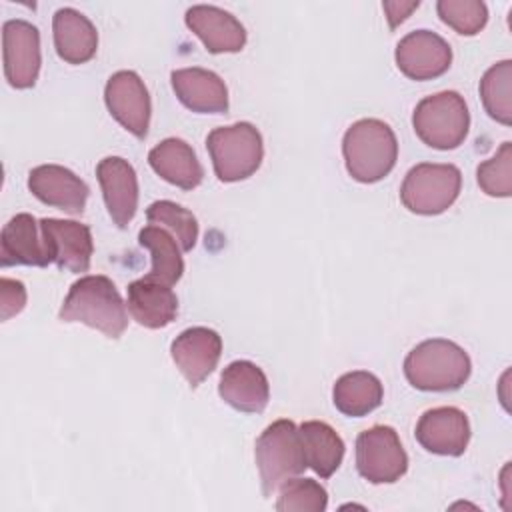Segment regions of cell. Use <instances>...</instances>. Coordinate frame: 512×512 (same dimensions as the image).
I'll list each match as a JSON object with an SVG mask.
<instances>
[{
  "instance_id": "30",
  "label": "cell",
  "mask_w": 512,
  "mask_h": 512,
  "mask_svg": "<svg viewBox=\"0 0 512 512\" xmlns=\"http://www.w3.org/2000/svg\"><path fill=\"white\" fill-rule=\"evenodd\" d=\"M476 180L482 192L492 198L512 194V142H502L492 158L478 164Z\"/></svg>"
},
{
  "instance_id": "25",
  "label": "cell",
  "mask_w": 512,
  "mask_h": 512,
  "mask_svg": "<svg viewBox=\"0 0 512 512\" xmlns=\"http://www.w3.org/2000/svg\"><path fill=\"white\" fill-rule=\"evenodd\" d=\"M384 388L378 376L366 370L342 374L332 388V402L338 412L350 418H362L382 404Z\"/></svg>"
},
{
  "instance_id": "33",
  "label": "cell",
  "mask_w": 512,
  "mask_h": 512,
  "mask_svg": "<svg viewBox=\"0 0 512 512\" xmlns=\"http://www.w3.org/2000/svg\"><path fill=\"white\" fill-rule=\"evenodd\" d=\"M420 6V2H384L382 8L386 12V18H388V24L390 28H396L400 22H404L412 10H416Z\"/></svg>"
},
{
  "instance_id": "29",
  "label": "cell",
  "mask_w": 512,
  "mask_h": 512,
  "mask_svg": "<svg viewBox=\"0 0 512 512\" xmlns=\"http://www.w3.org/2000/svg\"><path fill=\"white\" fill-rule=\"evenodd\" d=\"M278 488V512H324L328 506V492L312 478L292 476Z\"/></svg>"
},
{
  "instance_id": "18",
  "label": "cell",
  "mask_w": 512,
  "mask_h": 512,
  "mask_svg": "<svg viewBox=\"0 0 512 512\" xmlns=\"http://www.w3.org/2000/svg\"><path fill=\"white\" fill-rule=\"evenodd\" d=\"M184 22L210 54L240 52L246 44V28L224 8L212 4H194L186 10Z\"/></svg>"
},
{
  "instance_id": "16",
  "label": "cell",
  "mask_w": 512,
  "mask_h": 512,
  "mask_svg": "<svg viewBox=\"0 0 512 512\" xmlns=\"http://www.w3.org/2000/svg\"><path fill=\"white\" fill-rule=\"evenodd\" d=\"M52 254L40 230V220L28 212L12 216L0 232V266H38L52 264Z\"/></svg>"
},
{
  "instance_id": "24",
  "label": "cell",
  "mask_w": 512,
  "mask_h": 512,
  "mask_svg": "<svg viewBox=\"0 0 512 512\" xmlns=\"http://www.w3.org/2000/svg\"><path fill=\"white\" fill-rule=\"evenodd\" d=\"M306 464L320 476L330 478L344 460V440L322 420H306L298 426Z\"/></svg>"
},
{
  "instance_id": "27",
  "label": "cell",
  "mask_w": 512,
  "mask_h": 512,
  "mask_svg": "<svg viewBox=\"0 0 512 512\" xmlns=\"http://www.w3.org/2000/svg\"><path fill=\"white\" fill-rule=\"evenodd\" d=\"M512 60L492 64L480 80V98L484 110L496 122L512 124Z\"/></svg>"
},
{
  "instance_id": "8",
  "label": "cell",
  "mask_w": 512,
  "mask_h": 512,
  "mask_svg": "<svg viewBox=\"0 0 512 512\" xmlns=\"http://www.w3.org/2000/svg\"><path fill=\"white\" fill-rule=\"evenodd\" d=\"M356 470L370 484H392L406 474L408 454L392 426L376 424L358 434Z\"/></svg>"
},
{
  "instance_id": "7",
  "label": "cell",
  "mask_w": 512,
  "mask_h": 512,
  "mask_svg": "<svg viewBox=\"0 0 512 512\" xmlns=\"http://www.w3.org/2000/svg\"><path fill=\"white\" fill-rule=\"evenodd\" d=\"M460 188L462 172L458 166L420 162L406 172L400 186V200L412 214L436 216L456 202Z\"/></svg>"
},
{
  "instance_id": "26",
  "label": "cell",
  "mask_w": 512,
  "mask_h": 512,
  "mask_svg": "<svg viewBox=\"0 0 512 512\" xmlns=\"http://www.w3.org/2000/svg\"><path fill=\"white\" fill-rule=\"evenodd\" d=\"M138 242L140 246L148 248L152 256V268L146 278L174 286L184 274V260L180 254L182 250L176 238L162 226L148 224L138 232Z\"/></svg>"
},
{
  "instance_id": "9",
  "label": "cell",
  "mask_w": 512,
  "mask_h": 512,
  "mask_svg": "<svg viewBox=\"0 0 512 512\" xmlns=\"http://www.w3.org/2000/svg\"><path fill=\"white\" fill-rule=\"evenodd\" d=\"M4 76L12 88L26 90L38 80L42 52L38 28L22 18L6 20L2 26Z\"/></svg>"
},
{
  "instance_id": "13",
  "label": "cell",
  "mask_w": 512,
  "mask_h": 512,
  "mask_svg": "<svg viewBox=\"0 0 512 512\" xmlns=\"http://www.w3.org/2000/svg\"><path fill=\"white\" fill-rule=\"evenodd\" d=\"M222 354V338L208 326L182 330L170 344V356L192 388L202 384L216 368Z\"/></svg>"
},
{
  "instance_id": "14",
  "label": "cell",
  "mask_w": 512,
  "mask_h": 512,
  "mask_svg": "<svg viewBox=\"0 0 512 512\" xmlns=\"http://www.w3.org/2000/svg\"><path fill=\"white\" fill-rule=\"evenodd\" d=\"M28 190L42 204L68 214H82L90 196L88 184L70 168L60 164H40L28 172Z\"/></svg>"
},
{
  "instance_id": "21",
  "label": "cell",
  "mask_w": 512,
  "mask_h": 512,
  "mask_svg": "<svg viewBox=\"0 0 512 512\" xmlns=\"http://www.w3.org/2000/svg\"><path fill=\"white\" fill-rule=\"evenodd\" d=\"M126 308L140 326L158 330L176 320L178 298L168 284L142 276L128 284Z\"/></svg>"
},
{
  "instance_id": "6",
  "label": "cell",
  "mask_w": 512,
  "mask_h": 512,
  "mask_svg": "<svg viewBox=\"0 0 512 512\" xmlns=\"http://www.w3.org/2000/svg\"><path fill=\"white\" fill-rule=\"evenodd\" d=\"M416 136L430 148H458L470 128V112L456 90H442L422 98L412 112Z\"/></svg>"
},
{
  "instance_id": "28",
  "label": "cell",
  "mask_w": 512,
  "mask_h": 512,
  "mask_svg": "<svg viewBox=\"0 0 512 512\" xmlns=\"http://www.w3.org/2000/svg\"><path fill=\"white\" fill-rule=\"evenodd\" d=\"M146 218L150 224L168 230L176 238L182 252H190L196 246L198 220L188 208L172 200H156L146 208Z\"/></svg>"
},
{
  "instance_id": "20",
  "label": "cell",
  "mask_w": 512,
  "mask_h": 512,
  "mask_svg": "<svg viewBox=\"0 0 512 512\" xmlns=\"http://www.w3.org/2000/svg\"><path fill=\"white\" fill-rule=\"evenodd\" d=\"M170 84L176 98L198 114H226L228 88L224 80L206 68H178L170 74Z\"/></svg>"
},
{
  "instance_id": "2",
  "label": "cell",
  "mask_w": 512,
  "mask_h": 512,
  "mask_svg": "<svg viewBox=\"0 0 512 512\" xmlns=\"http://www.w3.org/2000/svg\"><path fill=\"white\" fill-rule=\"evenodd\" d=\"M404 376L424 392H452L466 384L472 372L470 356L452 340L430 338L416 344L404 358Z\"/></svg>"
},
{
  "instance_id": "17",
  "label": "cell",
  "mask_w": 512,
  "mask_h": 512,
  "mask_svg": "<svg viewBox=\"0 0 512 512\" xmlns=\"http://www.w3.org/2000/svg\"><path fill=\"white\" fill-rule=\"evenodd\" d=\"M40 230L44 234L52 260L60 270H68L72 274L88 272L94 242L92 232L86 224L62 218H42Z\"/></svg>"
},
{
  "instance_id": "32",
  "label": "cell",
  "mask_w": 512,
  "mask_h": 512,
  "mask_svg": "<svg viewBox=\"0 0 512 512\" xmlns=\"http://www.w3.org/2000/svg\"><path fill=\"white\" fill-rule=\"evenodd\" d=\"M26 306V288L20 280L0 278V318L6 322L20 314Z\"/></svg>"
},
{
  "instance_id": "4",
  "label": "cell",
  "mask_w": 512,
  "mask_h": 512,
  "mask_svg": "<svg viewBox=\"0 0 512 512\" xmlns=\"http://www.w3.org/2000/svg\"><path fill=\"white\" fill-rule=\"evenodd\" d=\"M254 458L260 488L266 498H270L284 480L298 476L308 468L298 426L288 418L274 420L262 430L254 444Z\"/></svg>"
},
{
  "instance_id": "11",
  "label": "cell",
  "mask_w": 512,
  "mask_h": 512,
  "mask_svg": "<svg viewBox=\"0 0 512 512\" xmlns=\"http://www.w3.org/2000/svg\"><path fill=\"white\" fill-rule=\"evenodd\" d=\"M398 70L410 80H432L442 76L452 64L450 44L432 30L408 32L394 50Z\"/></svg>"
},
{
  "instance_id": "10",
  "label": "cell",
  "mask_w": 512,
  "mask_h": 512,
  "mask_svg": "<svg viewBox=\"0 0 512 512\" xmlns=\"http://www.w3.org/2000/svg\"><path fill=\"white\" fill-rule=\"evenodd\" d=\"M104 102L112 118L136 138H146L152 102L144 80L134 70L114 72L104 86Z\"/></svg>"
},
{
  "instance_id": "19",
  "label": "cell",
  "mask_w": 512,
  "mask_h": 512,
  "mask_svg": "<svg viewBox=\"0 0 512 512\" xmlns=\"http://www.w3.org/2000/svg\"><path fill=\"white\" fill-rule=\"evenodd\" d=\"M218 394L238 412L260 414L270 400V384L260 366L250 360H234L220 374Z\"/></svg>"
},
{
  "instance_id": "22",
  "label": "cell",
  "mask_w": 512,
  "mask_h": 512,
  "mask_svg": "<svg viewBox=\"0 0 512 512\" xmlns=\"http://www.w3.org/2000/svg\"><path fill=\"white\" fill-rule=\"evenodd\" d=\"M56 54L68 64H84L98 50V32L88 16L76 8H58L52 16Z\"/></svg>"
},
{
  "instance_id": "15",
  "label": "cell",
  "mask_w": 512,
  "mask_h": 512,
  "mask_svg": "<svg viewBox=\"0 0 512 512\" xmlns=\"http://www.w3.org/2000/svg\"><path fill=\"white\" fill-rule=\"evenodd\" d=\"M96 178L112 222L126 228L138 208V178L134 166L122 156H106L96 164Z\"/></svg>"
},
{
  "instance_id": "3",
  "label": "cell",
  "mask_w": 512,
  "mask_h": 512,
  "mask_svg": "<svg viewBox=\"0 0 512 512\" xmlns=\"http://www.w3.org/2000/svg\"><path fill=\"white\" fill-rule=\"evenodd\" d=\"M342 154L348 174L362 184H372L388 176L396 166L398 140L386 122L362 118L344 132Z\"/></svg>"
},
{
  "instance_id": "23",
  "label": "cell",
  "mask_w": 512,
  "mask_h": 512,
  "mask_svg": "<svg viewBox=\"0 0 512 512\" xmlns=\"http://www.w3.org/2000/svg\"><path fill=\"white\" fill-rule=\"evenodd\" d=\"M150 168L168 184L194 190L202 184L204 168L194 148L182 138H164L148 152Z\"/></svg>"
},
{
  "instance_id": "12",
  "label": "cell",
  "mask_w": 512,
  "mask_h": 512,
  "mask_svg": "<svg viewBox=\"0 0 512 512\" xmlns=\"http://www.w3.org/2000/svg\"><path fill=\"white\" fill-rule=\"evenodd\" d=\"M418 444L438 456H462L470 442L468 416L456 406L426 410L416 422Z\"/></svg>"
},
{
  "instance_id": "1",
  "label": "cell",
  "mask_w": 512,
  "mask_h": 512,
  "mask_svg": "<svg viewBox=\"0 0 512 512\" xmlns=\"http://www.w3.org/2000/svg\"><path fill=\"white\" fill-rule=\"evenodd\" d=\"M58 318L62 322L86 324L112 340H118L128 326L126 302L114 282L102 274L78 278L70 286Z\"/></svg>"
},
{
  "instance_id": "5",
  "label": "cell",
  "mask_w": 512,
  "mask_h": 512,
  "mask_svg": "<svg viewBox=\"0 0 512 512\" xmlns=\"http://www.w3.org/2000/svg\"><path fill=\"white\" fill-rule=\"evenodd\" d=\"M206 148L220 182H240L250 178L264 158L262 134L250 122L214 128L206 136Z\"/></svg>"
},
{
  "instance_id": "31",
  "label": "cell",
  "mask_w": 512,
  "mask_h": 512,
  "mask_svg": "<svg viewBox=\"0 0 512 512\" xmlns=\"http://www.w3.org/2000/svg\"><path fill=\"white\" fill-rule=\"evenodd\" d=\"M436 12L462 36L478 34L488 22V8L482 0H438Z\"/></svg>"
}]
</instances>
